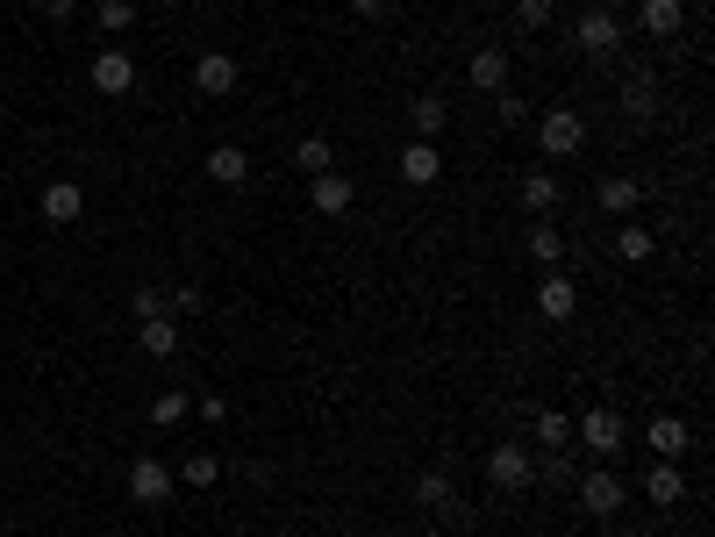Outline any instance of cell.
Wrapping results in <instances>:
<instances>
[{
  "mask_svg": "<svg viewBox=\"0 0 715 537\" xmlns=\"http://www.w3.org/2000/svg\"><path fill=\"white\" fill-rule=\"evenodd\" d=\"M573 43L587 58H609L615 43H623V22H615V8H587V15L573 22Z\"/></svg>",
  "mask_w": 715,
  "mask_h": 537,
  "instance_id": "1",
  "label": "cell"
},
{
  "mask_svg": "<svg viewBox=\"0 0 715 537\" xmlns=\"http://www.w3.org/2000/svg\"><path fill=\"white\" fill-rule=\"evenodd\" d=\"M579 445L594 451V459H615V451L630 445V430H623L615 409H587V416H579Z\"/></svg>",
  "mask_w": 715,
  "mask_h": 537,
  "instance_id": "2",
  "label": "cell"
},
{
  "mask_svg": "<svg viewBox=\"0 0 715 537\" xmlns=\"http://www.w3.org/2000/svg\"><path fill=\"white\" fill-rule=\"evenodd\" d=\"M537 143H544V158H573L579 143H587V122H579L573 108H551V115L537 122Z\"/></svg>",
  "mask_w": 715,
  "mask_h": 537,
  "instance_id": "3",
  "label": "cell"
},
{
  "mask_svg": "<svg viewBox=\"0 0 715 537\" xmlns=\"http://www.w3.org/2000/svg\"><path fill=\"white\" fill-rule=\"evenodd\" d=\"M487 480L509 487V495H523V487L537 480V459H529L523 445H494V459H487Z\"/></svg>",
  "mask_w": 715,
  "mask_h": 537,
  "instance_id": "4",
  "label": "cell"
},
{
  "mask_svg": "<svg viewBox=\"0 0 715 537\" xmlns=\"http://www.w3.org/2000/svg\"><path fill=\"white\" fill-rule=\"evenodd\" d=\"M79 215H86L79 179H51V187H43V223H51V229H72Z\"/></svg>",
  "mask_w": 715,
  "mask_h": 537,
  "instance_id": "5",
  "label": "cell"
},
{
  "mask_svg": "<svg viewBox=\"0 0 715 537\" xmlns=\"http://www.w3.org/2000/svg\"><path fill=\"white\" fill-rule=\"evenodd\" d=\"M93 87H101V93H129V87H137V58L115 51V43L93 51Z\"/></svg>",
  "mask_w": 715,
  "mask_h": 537,
  "instance_id": "6",
  "label": "cell"
},
{
  "mask_svg": "<svg viewBox=\"0 0 715 537\" xmlns=\"http://www.w3.org/2000/svg\"><path fill=\"white\" fill-rule=\"evenodd\" d=\"M415 502L429 509V516H443V523H459L465 516V502H459V487L443 480V473H423V480H415Z\"/></svg>",
  "mask_w": 715,
  "mask_h": 537,
  "instance_id": "7",
  "label": "cell"
},
{
  "mask_svg": "<svg viewBox=\"0 0 715 537\" xmlns=\"http://www.w3.org/2000/svg\"><path fill=\"white\" fill-rule=\"evenodd\" d=\"M537 309L551 315V323H573V309H579V287L565 273H544L537 279Z\"/></svg>",
  "mask_w": 715,
  "mask_h": 537,
  "instance_id": "8",
  "label": "cell"
},
{
  "mask_svg": "<svg viewBox=\"0 0 715 537\" xmlns=\"http://www.w3.org/2000/svg\"><path fill=\"white\" fill-rule=\"evenodd\" d=\"M401 179H409V187H437V179H443V151L415 137L409 151H401Z\"/></svg>",
  "mask_w": 715,
  "mask_h": 537,
  "instance_id": "9",
  "label": "cell"
},
{
  "mask_svg": "<svg viewBox=\"0 0 715 537\" xmlns=\"http://www.w3.org/2000/svg\"><path fill=\"white\" fill-rule=\"evenodd\" d=\"M308 201H315V215H351L358 187L343 173H315V187H308Z\"/></svg>",
  "mask_w": 715,
  "mask_h": 537,
  "instance_id": "10",
  "label": "cell"
},
{
  "mask_svg": "<svg viewBox=\"0 0 715 537\" xmlns=\"http://www.w3.org/2000/svg\"><path fill=\"white\" fill-rule=\"evenodd\" d=\"M615 502H623V480H615L609 466L579 480V509H587V516H615Z\"/></svg>",
  "mask_w": 715,
  "mask_h": 537,
  "instance_id": "11",
  "label": "cell"
},
{
  "mask_svg": "<svg viewBox=\"0 0 715 537\" xmlns=\"http://www.w3.org/2000/svg\"><path fill=\"white\" fill-rule=\"evenodd\" d=\"M193 87L215 93V101H222V93H237V58H229V51H208L201 65H193Z\"/></svg>",
  "mask_w": 715,
  "mask_h": 537,
  "instance_id": "12",
  "label": "cell"
},
{
  "mask_svg": "<svg viewBox=\"0 0 715 537\" xmlns=\"http://www.w3.org/2000/svg\"><path fill=\"white\" fill-rule=\"evenodd\" d=\"M129 495H137V502H172V473L158 466V459H137V466H129Z\"/></svg>",
  "mask_w": 715,
  "mask_h": 537,
  "instance_id": "13",
  "label": "cell"
},
{
  "mask_svg": "<svg viewBox=\"0 0 715 537\" xmlns=\"http://www.w3.org/2000/svg\"><path fill=\"white\" fill-rule=\"evenodd\" d=\"M208 179H215V187H243V179H251V151L215 143V151H208Z\"/></svg>",
  "mask_w": 715,
  "mask_h": 537,
  "instance_id": "14",
  "label": "cell"
},
{
  "mask_svg": "<svg viewBox=\"0 0 715 537\" xmlns=\"http://www.w3.org/2000/svg\"><path fill=\"white\" fill-rule=\"evenodd\" d=\"M473 87L479 93H501V87H509V51H501V43L473 51Z\"/></svg>",
  "mask_w": 715,
  "mask_h": 537,
  "instance_id": "15",
  "label": "cell"
},
{
  "mask_svg": "<svg viewBox=\"0 0 715 537\" xmlns=\"http://www.w3.org/2000/svg\"><path fill=\"white\" fill-rule=\"evenodd\" d=\"M644 445L658 451V459H673V466H680V451H687V423H680V416H651Z\"/></svg>",
  "mask_w": 715,
  "mask_h": 537,
  "instance_id": "16",
  "label": "cell"
},
{
  "mask_svg": "<svg viewBox=\"0 0 715 537\" xmlns=\"http://www.w3.org/2000/svg\"><path fill=\"white\" fill-rule=\"evenodd\" d=\"M644 495H651L658 509L687 502V480H680V466H673V459H658V466H651V480H644Z\"/></svg>",
  "mask_w": 715,
  "mask_h": 537,
  "instance_id": "17",
  "label": "cell"
},
{
  "mask_svg": "<svg viewBox=\"0 0 715 537\" xmlns=\"http://www.w3.org/2000/svg\"><path fill=\"white\" fill-rule=\"evenodd\" d=\"M623 108H630V122H651V115H658V79H651V72H630Z\"/></svg>",
  "mask_w": 715,
  "mask_h": 537,
  "instance_id": "18",
  "label": "cell"
},
{
  "mask_svg": "<svg viewBox=\"0 0 715 537\" xmlns=\"http://www.w3.org/2000/svg\"><path fill=\"white\" fill-rule=\"evenodd\" d=\"M637 22H644V36H680L687 8H680V0H644V15H637Z\"/></svg>",
  "mask_w": 715,
  "mask_h": 537,
  "instance_id": "19",
  "label": "cell"
},
{
  "mask_svg": "<svg viewBox=\"0 0 715 537\" xmlns=\"http://www.w3.org/2000/svg\"><path fill=\"white\" fill-rule=\"evenodd\" d=\"M443 115H451V108H443V93H415V108H409V122H415V137H423V143H437V129H443Z\"/></svg>",
  "mask_w": 715,
  "mask_h": 537,
  "instance_id": "20",
  "label": "cell"
},
{
  "mask_svg": "<svg viewBox=\"0 0 715 537\" xmlns=\"http://www.w3.org/2000/svg\"><path fill=\"white\" fill-rule=\"evenodd\" d=\"M594 201H601V215H630L637 201H644V187H637V179H601Z\"/></svg>",
  "mask_w": 715,
  "mask_h": 537,
  "instance_id": "21",
  "label": "cell"
},
{
  "mask_svg": "<svg viewBox=\"0 0 715 537\" xmlns=\"http://www.w3.org/2000/svg\"><path fill=\"white\" fill-rule=\"evenodd\" d=\"M523 209L529 215H551V209H559V179H551V173H529L523 179Z\"/></svg>",
  "mask_w": 715,
  "mask_h": 537,
  "instance_id": "22",
  "label": "cell"
},
{
  "mask_svg": "<svg viewBox=\"0 0 715 537\" xmlns=\"http://www.w3.org/2000/svg\"><path fill=\"white\" fill-rule=\"evenodd\" d=\"M615 259H623V265H644L651 259V229L644 223H623V229H615Z\"/></svg>",
  "mask_w": 715,
  "mask_h": 537,
  "instance_id": "23",
  "label": "cell"
},
{
  "mask_svg": "<svg viewBox=\"0 0 715 537\" xmlns=\"http://www.w3.org/2000/svg\"><path fill=\"white\" fill-rule=\"evenodd\" d=\"M137 345H143V351H151V359H172V351H179V329H172V323H165V315H151V323H143V329H137Z\"/></svg>",
  "mask_w": 715,
  "mask_h": 537,
  "instance_id": "24",
  "label": "cell"
},
{
  "mask_svg": "<svg viewBox=\"0 0 715 537\" xmlns=\"http://www.w3.org/2000/svg\"><path fill=\"white\" fill-rule=\"evenodd\" d=\"M293 165H301L308 179H315V173H337V165H329V137H301V143H293Z\"/></svg>",
  "mask_w": 715,
  "mask_h": 537,
  "instance_id": "25",
  "label": "cell"
},
{
  "mask_svg": "<svg viewBox=\"0 0 715 537\" xmlns=\"http://www.w3.org/2000/svg\"><path fill=\"white\" fill-rule=\"evenodd\" d=\"M529 259H537V265H559V259H565L559 223H537V229H529Z\"/></svg>",
  "mask_w": 715,
  "mask_h": 537,
  "instance_id": "26",
  "label": "cell"
},
{
  "mask_svg": "<svg viewBox=\"0 0 715 537\" xmlns=\"http://www.w3.org/2000/svg\"><path fill=\"white\" fill-rule=\"evenodd\" d=\"M537 445L565 451V445H573V416H565V409H544V416H537Z\"/></svg>",
  "mask_w": 715,
  "mask_h": 537,
  "instance_id": "27",
  "label": "cell"
},
{
  "mask_svg": "<svg viewBox=\"0 0 715 537\" xmlns=\"http://www.w3.org/2000/svg\"><path fill=\"white\" fill-rule=\"evenodd\" d=\"M93 22H101L108 36H122L129 22H137V0H93Z\"/></svg>",
  "mask_w": 715,
  "mask_h": 537,
  "instance_id": "28",
  "label": "cell"
},
{
  "mask_svg": "<svg viewBox=\"0 0 715 537\" xmlns=\"http://www.w3.org/2000/svg\"><path fill=\"white\" fill-rule=\"evenodd\" d=\"M187 409H193L187 395H158L151 401V423H158V430H172V423H187Z\"/></svg>",
  "mask_w": 715,
  "mask_h": 537,
  "instance_id": "29",
  "label": "cell"
},
{
  "mask_svg": "<svg viewBox=\"0 0 715 537\" xmlns=\"http://www.w3.org/2000/svg\"><path fill=\"white\" fill-rule=\"evenodd\" d=\"M179 480H187V487H215V451H193L187 466H179Z\"/></svg>",
  "mask_w": 715,
  "mask_h": 537,
  "instance_id": "30",
  "label": "cell"
},
{
  "mask_svg": "<svg viewBox=\"0 0 715 537\" xmlns=\"http://www.w3.org/2000/svg\"><path fill=\"white\" fill-rule=\"evenodd\" d=\"M515 22H523V29H544V22H551V0H515Z\"/></svg>",
  "mask_w": 715,
  "mask_h": 537,
  "instance_id": "31",
  "label": "cell"
},
{
  "mask_svg": "<svg viewBox=\"0 0 715 537\" xmlns=\"http://www.w3.org/2000/svg\"><path fill=\"white\" fill-rule=\"evenodd\" d=\"M72 8H79V0H43V15H51V22H72Z\"/></svg>",
  "mask_w": 715,
  "mask_h": 537,
  "instance_id": "32",
  "label": "cell"
},
{
  "mask_svg": "<svg viewBox=\"0 0 715 537\" xmlns=\"http://www.w3.org/2000/svg\"><path fill=\"white\" fill-rule=\"evenodd\" d=\"M351 8H358L365 22H373V15H387V0H351Z\"/></svg>",
  "mask_w": 715,
  "mask_h": 537,
  "instance_id": "33",
  "label": "cell"
},
{
  "mask_svg": "<svg viewBox=\"0 0 715 537\" xmlns=\"http://www.w3.org/2000/svg\"><path fill=\"white\" fill-rule=\"evenodd\" d=\"M609 537H637V530H609Z\"/></svg>",
  "mask_w": 715,
  "mask_h": 537,
  "instance_id": "34",
  "label": "cell"
},
{
  "mask_svg": "<svg viewBox=\"0 0 715 537\" xmlns=\"http://www.w3.org/2000/svg\"><path fill=\"white\" fill-rule=\"evenodd\" d=\"M479 8H501V0H479Z\"/></svg>",
  "mask_w": 715,
  "mask_h": 537,
  "instance_id": "35",
  "label": "cell"
}]
</instances>
